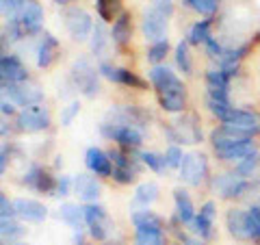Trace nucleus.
Listing matches in <instances>:
<instances>
[{
    "label": "nucleus",
    "instance_id": "nucleus-28",
    "mask_svg": "<svg viewBox=\"0 0 260 245\" xmlns=\"http://www.w3.org/2000/svg\"><path fill=\"white\" fill-rule=\"evenodd\" d=\"M156 198H158V185L156 182H141L135 191V204H139L143 208H148L152 202H156Z\"/></svg>",
    "mask_w": 260,
    "mask_h": 245
},
{
    "label": "nucleus",
    "instance_id": "nucleus-11",
    "mask_svg": "<svg viewBox=\"0 0 260 245\" xmlns=\"http://www.w3.org/2000/svg\"><path fill=\"white\" fill-rule=\"evenodd\" d=\"M249 139L251 137L241 135V133H237V130L228 128L223 124L210 133V143H213V150L217 152V157L219 154H223V152H228V150H232V148H237V145H241V143L249 141Z\"/></svg>",
    "mask_w": 260,
    "mask_h": 245
},
{
    "label": "nucleus",
    "instance_id": "nucleus-2",
    "mask_svg": "<svg viewBox=\"0 0 260 245\" xmlns=\"http://www.w3.org/2000/svg\"><path fill=\"white\" fill-rule=\"evenodd\" d=\"M221 124L237 130L241 135H245V137H256V135H260V113L245 111V109H232L221 119Z\"/></svg>",
    "mask_w": 260,
    "mask_h": 245
},
{
    "label": "nucleus",
    "instance_id": "nucleus-30",
    "mask_svg": "<svg viewBox=\"0 0 260 245\" xmlns=\"http://www.w3.org/2000/svg\"><path fill=\"white\" fill-rule=\"evenodd\" d=\"M258 165H260V152L256 150L254 154H249V157H245L243 161L237 163V174L247 180L249 176H254V171L258 169Z\"/></svg>",
    "mask_w": 260,
    "mask_h": 245
},
{
    "label": "nucleus",
    "instance_id": "nucleus-4",
    "mask_svg": "<svg viewBox=\"0 0 260 245\" xmlns=\"http://www.w3.org/2000/svg\"><path fill=\"white\" fill-rule=\"evenodd\" d=\"M100 133L111 139V141H117L121 148H139L143 141V135L137 126H128V124H111V121H104L100 124Z\"/></svg>",
    "mask_w": 260,
    "mask_h": 245
},
{
    "label": "nucleus",
    "instance_id": "nucleus-17",
    "mask_svg": "<svg viewBox=\"0 0 260 245\" xmlns=\"http://www.w3.org/2000/svg\"><path fill=\"white\" fill-rule=\"evenodd\" d=\"M206 107L213 115H217V119H223L234 109L228 89H208V87H206Z\"/></svg>",
    "mask_w": 260,
    "mask_h": 245
},
{
    "label": "nucleus",
    "instance_id": "nucleus-14",
    "mask_svg": "<svg viewBox=\"0 0 260 245\" xmlns=\"http://www.w3.org/2000/svg\"><path fill=\"white\" fill-rule=\"evenodd\" d=\"M98 72H100L104 78H109L111 83L126 85V87H135V89H145L143 80L137 76V74H133L130 70H126V68H115V65H111V63H100Z\"/></svg>",
    "mask_w": 260,
    "mask_h": 245
},
{
    "label": "nucleus",
    "instance_id": "nucleus-34",
    "mask_svg": "<svg viewBox=\"0 0 260 245\" xmlns=\"http://www.w3.org/2000/svg\"><path fill=\"white\" fill-rule=\"evenodd\" d=\"M176 65L180 68L182 74H191L193 65H191V56H189V42H180L176 46Z\"/></svg>",
    "mask_w": 260,
    "mask_h": 245
},
{
    "label": "nucleus",
    "instance_id": "nucleus-39",
    "mask_svg": "<svg viewBox=\"0 0 260 245\" xmlns=\"http://www.w3.org/2000/svg\"><path fill=\"white\" fill-rule=\"evenodd\" d=\"M247 224L251 239H260V202L251 204V208L247 210Z\"/></svg>",
    "mask_w": 260,
    "mask_h": 245
},
{
    "label": "nucleus",
    "instance_id": "nucleus-32",
    "mask_svg": "<svg viewBox=\"0 0 260 245\" xmlns=\"http://www.w3.org/2000/svg\"><path fill=\"white\" fill-rule=\"evenodd\" d=\"M230 78L225 72L219 68V70H208L206 72V87L208 89H230Z\"/></svg>",
    "mask_w": 260,
    "mask_h": 245
},
{
    "label": "nucleus",
    "instance_id": "nucleus-40",
    "mask_svg": "<svg viewBox=\"0 0 260 245\" xmlns=\"http://www.w3.org/2000/svg\"><path fill=\"white\" fill-rule=\"evenodd\" d=\"M167 52H169V42H167V39H162V42H156V44L150 46L148 59H150L152 63H160L162 59H165Z\"/></svg>",
    "mask_w": 260,
    "mask_h": 245
},
{
    "label": "nucleus",
    "instance_id": "nucleus-3",
    "mask_svg": "<svg viewBox=\"0 0 260 245\" xmlns=\"http://www.w3.org/2000/svg\"><path fill=\"white\" fill-rule=\"evenodd\" d=\"M63 24L72 35V39H76V42H85L89 37V33H93L91 15H89L85 9H80V7H70V9H65Z\"/></svg>",
    "mask_w": 260,
    "mask_h": 245
},
{
    "label": "nucleus",
    "instance_id": "nucleus-46",
    "mask_svg": "<svg viewBox=\"0 0 260 245\" xmlns=\"http://www.w3.org/2000/svg\"><path fill=\"white\" fill-rule=\"evenodd\" d=\"M152 9L158 11L160 15H165V18H172V15H174V3H172V0H154Z\"/></svg>",
    "mask_w": 260,
    "mask_h": 245
},
{
    "label": "nucleus",
    "instance_id": "nucleus-18",
    "mask_svg": "<svg viewBox=\"0 0 260 245\" xmlns=\"http://www.w3.org/2000/svg\"><path fill=\"white\" fill-rule=\"evenodd\" d=\"M20 24L26 35H35V33L42 30V24H44V9L39 7L37 3H26L24 9L18 13Z\"/></svg>",
    "mask_w": 260,
    "mask_h": 245
},
{
    "label": "nucleus",
    "instance_id": "nucleus-44",
    "mask_svg": "<svg viewBox=\"0 0 260 245\" xmlns=\"http://www.w3.org/2000/svg\"><path fill=\"white\" fill-rule=\"evenodd\" d=\"M13 215H18V213H15V202H11L3 193V195H0V217H3V219H13Z\"/></svg>",
    "mask_w": 260,
    "mask_h": 245
},
{
    "label": "nucleus",
    "instance_id": "nucleus-19",
    "mask_svg": "<svg viewBox=\"0 0 260 245\" xmlns=\"http://www.w3.org/2000/svg\"><path fill=\"white\" fill-rule=\"evenodd\" d=\"M24 185L30 187V189H35V191H44V193H54L56 191V180L39 165H32L26 171V176H24Z\"/></svg>",
    "mask_w": 260,
    "mask_h": 245
},
{
    "label": "nucleus",
    "instance_id": "nucleus-33",
    "mask_svg": "<svg viewBox=\"0 0 260 245\" xmlns=\"http://www.w3.org/2000/svg\"><path fill=\"white\" fill-rule=\"evenodd\" d=\"M107 44H109L107 30H104L102 24H95V26H93V33H91V50H93V54L102 56V54H104V48H107Z\"/></svg>",
    "mask_w": 260,
    "mask_h": 245
},
{
    "label": "nucleus",
    "instance_id": "nucleus-7",
    "mask_svg": "<svg viewBox=\"0 0 260 245\" xmlns=\"http://www.w3.org/2000/svg\"><path fill=\"white\" fill-rule=\"evenodd\" d=\"M3 91L5 96H9V100L13 104H20V107H35L44 100V94L42 89L32 83H13V85H3Z\"/></svg>",
    "mask_w": 260,
    "mask_h": 245
},
{
    "label": "nucleus",
    "instance_id": "nucleus-26",
    "mask_svg": "<svg viewBox=\"0 0 260 245\" xmlns=\"http://www.w3.org/2000/svg\"><path fill=\"white\" fill-rule=\"evenodd\" d=\"M130 35H133V26H130V13H119L117 20L113 22L111 28V39L115 46H126L130 42Z\"/></svg>",
    "mask_w": 260,
    "mask_h": 245
},
{
    "label": "nucleus",
    "instance_id": "nucleus-31",
    "mask_svg": "<svg viewBox=\"0 0 260 245\" xmlns=\"http://www.w3.org/2000/svg\"><path fill=\"white\" fill-rule=\"evenodd\" d=\"M83 213H85V222L87 226H95V224H109V219H107V210H104L100 204H87V206L83 208Z\"/></svg>",
    "mask_w": 260,
    "mask_h": 245
},
{
    "label": "nucleus",
    "instance_id": "nucleus-45",
    "mask_svg": "<svg viewBox=\"0 0 260 245\" xmlns=\"http://www.w3.org/2000/svg\"><path fill=\"white\" fill-rule=\"evenodd\" d=\"M78 111H80V104H78V102H70L68 107L61 111V124H63V126H70L72 119L78 115Z\"/></svg>",
    "mask_w": 260,
    "mask_h": 245
},
{
    "label": "nucleus",
    "instance_id": "nucleus-5",
    "mask_svg": "<svg viewBox=\"0 0 260 245\" xmlns=\"http://www.w3.org/2000/svg\"><path fill=\"white\" fill-rule=\"evenodd\" d=\"M15 124H18L20 133H39V130H46L50 126V113H48L42 104L26 107L18 113Z\"/></svg>",
    "mask_w": 260,
    "mask_h": 245
},
{
    "label": "nucleus",
    "instance_id": "nucleus-47",
    "mask_svg": "<svg viewBox=\"0 0 260 245\" xmlns=\"http://www.w3.org/2000/svg\"><path fill=\"white\" fill-rule=\"evenodd\" d=\"M24 5H26V0H3V11L9 15V18H13L15 13L24 9Z\"/></svg>",
    "mask_w": 260,
    "mask_h": 245
},
{
    "label": "nucleus",
    "instance_id": "nucleus-35",
    "mask_svg": "<svg viewBox=\"0 0 260 245\" xmlns=\"http://www.w3.org/2000/svg\"><path fill=\"white\" fill-rule=\"evenodd\" d=\"M121 7V0H98V15L104 22H111L117 15Z\"/></svg>",
    "mask_w": 260,
    "mask_h": 245
},
{
    "label": "nucleus",
    "instance_id": "nucleus-25",
    "mask_svg": "<svg viewBox=\"0 0 260 245\" xmlns=\"http://www.w3.org/2000/svg\"><path fill=\"white\" fill-rule=\"evenodd\" d=\"M133 224L137 230H156L162 232V219L150 208H141L133 213Z\"/></svg>",
    "mask_w": 260,
    "mask_h": 245
},
{
    "label": "nucleus",
    "instance_id": "nucleus-42",
    "mask_svg": "<svg viewBox=\"0 0 260 245\" xmlns=\"http://www.w3.org/2000/svg\"><path fill=\"white\" fill-rule=\"evenodd\" d=\"M3 228H0V232H3L5 239H15V236H20L24 232V228L18 224V222H13V219H3V224H0Z\"/></svg>",
    "mask_w": 260,
    "mask_h": 245
},
{
    "label": "nucleus",
    "instance_id": "nucleus-49",
    "mask_svg": "<svg viewBox=\"0 0 260 245\" xmlns=\"http://www.w3.org/2000/svg\"><path fill=\"white\" fill-rule=\"evenodd\" d=\"M206 48H208V54H210V56H215V59H221V56H223V52H225L223 48L219 46V44L215 42L213 37H210L208 42H206Z\"/></svg>",
    "mask_w": 260,
    "mask_h": 245
},
{
    "label": "nucleus",
    "instance_id": "nucleus-43",
    "mask_svg": "<svg viewBox=\"0 0 260 245\" xmlns=\"http://www.w3.org/2000/svg\"><path fill=\"white\" fill-rule=\"evenodd\" d=\"M182 159H184L182 150L178 148V145H169L167 152H165V161H167V165H169V167L180 169V165H182Z\"/></svg>",
    "mask_w": 260,
    "mask_h": 245
},
{
    "label": "nucleus",
    "instance_id": "nucleus-15",
    "mask_svg": "<svg viewBox=\"0 0 260 245\" xmlns=\"http://www.w3.org/2000/svg\"><path fill=\"white\" fill-rule=\"evenodd\" d=\"M215 202H206L202 204L200 213L193 217V222L189 224L191 226V232L198 234L200 239H210L213 236V219H215Z\"/></svg>",
    "mask_w": 260,
    "mask_h": 245
},
{
    "label": "nucleus",
    "instance_id": "nucleus-23",
    "mask_svg": "<svg viewBox=\"0 0 260 245\" xmlns=\"http://www.w3.org/2000/svg\"><path fill=\"white\" fill-rule=\"evenodd\" d=\"M56 54H59V39L50 35V33H44L37 46V68L44 70L48 65H52Z\"/></svg>",
    "mask_w": 260,
    "mask_h": 245
},
{
    "label": "nucleus",
    "instance_id": "nucleus-13",
    "mask_svg": "<svg viewBox=\"0 0 260 245\" xmlns=\"http://www.w3.org/2000/svg\"><path fill=\"white\" fill-rule=\"evenodd\" d=\"M167 20L169 18L160 15L158 11H154L150 7V9L143 13V20H141V30H143L145 39H150L152 44L167 39Z\"/></svg>",
    "mask_w": 260,
    "mask_h": 245
},
{
    "label": "nucleus",
    "instance_id": "nucleus-37",
    "mask_svg": "<svg viewBox=\"0 0 260 245\" xmlns=\"http://www.w3.org/2000/svg\"><path fill=\"white\" fill-rule=\"evenodd\" d=\"M135 245H165V236L156 230H137Z\"/></svg>",
    "mask_w": 260,
    "mask_h": 245
},
{
    "label": "nucleus",
    "instance_id": "nucleus-50",
    "mask_svg": "<svg viewBox=\"0 0 260 245\" xmlns=\"http://www.w3.org/2000/svg\"><path fill=\"white\" fill-rule=\"evenodd\" d=\"M0 111H3V115H13L15 113V107H13V102L11 100H3V104H0Z\"/></svg>",
    "mask_w": 260,
    "mask_h": 245
},
{
    "label": "nucleus",
    "instance_id": "nucleus-53",
    "mask_svg": "<svg viewBox=\"0 0 260 245\" xmlns=\"http://www.w3.org/2000/svg\"><path fill=\"white\" fill-rule=\"evenodd\" d=\"M54 3H59V5H65V3H70V0H54Z\"/></svg>",
    "mask_w": 260,
    "mask_h": 245
},
{
    "label": "nucleus",
    "instance_id": "nucleus-29",
    "mask_svg": "<svg viewBox=\"0 0 260 245\" xmlns=\"http://www.w3.org/2000/svg\"><path fill=\"white\" fill-rule=\"evenodd\" d=\"M210 39V20H200L189 28V44H206Z\"/></svg>",
    "mask_w": 260,
    "mask_h": 245
},
{
    "label": "nucleus",
    "instance_id": "nucleus-16",
    "mask_svg": "<svg viewBox=\"0 0 260 245\" xmlns=\"http://www.w3.org/2000/svg\"><path fill=\"white\" fill-rule=\"evenodd\" d=\"M85 165L95 176H102V178L113 176V161H111V157L104 150L95 148V145L85 152Z\"/></svg>",
    "mask_w": 260,
    "mask_h": 245
},
{
    "label": "nucleus",
    "instance_id": "nucleus-41",
    "mask_svg": "<svg viewBox=\"0 0 260 245\" xmlns=\"http://www.w3.org/2000/svg\"><path fill=\"white\" fill-rule=\"evenodd\" d=\"M113 178L119 185H130L137 178V167H113Z\"/></svg>",
    "mask_w": 260,
    "mask_h": 245
},
{
    "label": "nucleus",
    "instance_id": "nucleus-10",
    "mask_svg": "<svg viewBox=\"0 0 260 245\" xmlns=\"http://www.w3.org/2000/svg\"><path fill=\"white\" fill-rule=\"evenodd\" d=\"M169 135L176 143H198L202 141V130H200V121L195 117V113H189L182 119L174 121V128L169 130Z\"/></svg>",
    "mask_w": 260,
    "mask_h": 245
},
{
    "label": "nucleus",
    "instance_id": "nucleus-1",
    "mask_svg": "<svg viewBox=\"0 0 260 245\" xmlns=\"http://www.w3.org/2000/svg\"><path fill=\"white\" fill-rule=\"evenodd\" d=\"M148 76L158 94L160 109L167 113H180L186 102V89L182 80L176 76V72H172L167 65H154Z\"/></svg>",
    "mask_w": 260,
    "mask_h": 245
},
{
    "label": "nucleus",
    "instance_id": "nucleus-12",
    "mask_svg": "<svg viewBox=\"0 0 260 245\" xmlns=\"http://www.w3.org/2000/svg\"><path fill=\"white\" fill-rule=\"evenodd\" d=\"M0 78H3V85L26 83V80H28V72H26L24 63L18 59V56L5 52L3 56H0Z\"/></svg>",
    "mask_w": 260,
    "mask_h": 245
},
{
    "label": "nucleus",
    "instance_id": "nucleus-48",
    "mask_svg": "<svg viewBox=\"0 0 260 245\" xmlns=\"http://www.w3.org/2000/svg\"><path fill=\"white\" fill-rule=\"evenodd\" d=\"M70 187H74V180H70L68 176L56 178V191H54V195H68L70 193Z\"/></svg>",
    "mask_w": 260,
    "mask_h": 245
},
{
    "label": "nucleus",
    "instance_id": "nucleus-51",
    "mask_svg": "<svg viewBox=\"0 0 260 245\" xmlns=\"http://www.w3.org/2000/svg\"><path fill=\"white\" fill-rule=\"evenodd\" d=\"M7 169V148L0 150V171Z\"/></svg>",
    "mask_w": 260,
    "mask_h": 245
},
{
    "label": "nucleus",
    "instance_id": "nucleus-38",
    "mask_svg": "<svg viewBox=\"0 0 260 245\" xmlns=\"http://www.w3.org/2000/svg\"><path fill=\"white\" fill-rule=\"evenodd\" d=\"M184 5L202 15H213L219 7V0H184Z\"/></svg>",
    "mask_w": 260,
    "mask_h": 245
},
{
    "label": "nucleus",
    "instance_id": "nucleus-27",
    "mask_svg": "<svg viewBox=\"0 0 260 245\" xmlns=\"http://www.w3.org/2000/svg\"><path fill=\"white\" fill-rule=\"evenodd\" d=\"M59 217L63 219L65 224H70L74 230H80L83 228L85 222V213H83V208H78L76 204H63L61 210H59Z\"/></svg>",
    "mask_w": 260,
    "mask_h": 245
},
{
    "label": "nucleus",
    "instance_id": "nucleus-36",
    "mask_svg": "<svg viewBox=\"0 0 260 245\" xmlns=\"http://www.w3.org/2000/svg\"><path fill=\"white\" fill-rule=\"evenodd\" d=\"M141 161L148 165L152 171H156V174H162L169 165L165 161V154H156V152H141Z\"/></svg>",
    "mask_w": 260,
    "mask_h": 245
},
{
    "label": "nucleus",
    "instance_id": "nucleus-52",
    "mask_svg": "<svg viewBox=\"0 0 260 245\" xmlns=\"http://www.w3.org/2000/svg\"><path fill=\"white\" fill-rule=\"evenodd\" d=\"M180 239H182L184 245H204V243H200V241H195V239H189V236H184V234H180Z\"/></svg>",
    "mask_w": 260,
    "mask_h": 245
},
{
    "label": "nucleus",
    "instance_id": "nucleus-6",
    "mask_svg": "<svg viewBox=\"0 0 260 245\" xmlns=\"http://www.w3.org/2000/svg\"><path fill=\"white\" fill-rule=\"evenodd\" d=\"M72 78H74L76 89L87 98H93L98 94V89H100V85H98V72L91 68V63L87 59H78L74 63V68H72Z\"/></svg>",
    "mask_w": 260,
    "mask_h": 245
},
{
    "label": "nucleus",
    "instance_id": "nucleus-8",
    "mask_svg": "<svg viewBox=\"0 0 260 245\" xmlns=\"http://www.w3.org/2000/svg\"><path fill=\"white\" fill-rule=\"evenodd\" d=\"M206 174H208V161L204 154H198V152L184 154L182 165H180V178L186 185L198 187L206 178Z\"/></svg>",
    "mask_w": 260,
    "mask_h": 245
},
{
    "label": "nucleus",
    "instance_id": "nucleus-20",
    "mask_svg": "<svg viewBox=\"0 0 260 245\" xmlns=\"http://www.w3.org/2000/svg\"><path fill=\"white\" fill-rule=\"evenodd\" d=\"M15 213H18V217H22L24 222L39 224V222H44V219H46L48 208L44 206L42 202H37V200L20 198V200H15Z\"/></svg>",
    "mask_w": 260,
    "mask_h": 245
},
{
    "label": "nucleus",
    "instance_id": "nucleus-54",
    "mask_svg": "<svg viewBox=\"0 0 260 245\" xmlns=\"http://www.w3.org/2000/svg\"><path fill=\"white\" fill-rule=\"evenodd\" d=\"M9 245H26V243H9Z\"/></svg>",
    "mask_w": 260,
    "mask_h": 245
},
{
    "label": "nucleus",
    "instance_id": "nucleus-24",
    "mask_svg": "<svg viewBox=\"0 0 260 245\" xmlns=\"http://www.w3.org/2000/svg\"><path fill=\"white\" fill-rule=\"evenodd\" d=\"M174 206H176L178 222H182V224H191L193 217L198 215L195 213V208H193V202L189 198V193H186L184 189H176L174 191Z\"/></svg>",
    "mask_w": 260,
    "mask_h": 245
},
{
    "label": "nucleus",
    "instance_id": "nucleus-9",
    "mask_svg": "<svg viewBox=\"0 0 260 245\" xmlns=\"http://www.w3.org/2000/svg\"><path fill=\"white\" fill-rule=\"evenodd\" d=\"M213 189L223 200H232V198L245 195L249 191V182L245 178H241L239 174H219L213 178Z\"/></svg>",
    "mask_w": 260,
    "mask_h": 245
},
{
    "label": "nucleus",
    "instance_id": "nucleus-22",
    "mask_svg": "<svg viewBox=\"0 0 260 245\" xmlns=\"http://www.w3.org/2000/svg\"><path fill=\"white\" fill-rule=\"evenodd\" d=\"M74 193H76L83 202L93 204L98 198H100V182L95 180V176L78 174V176L74 178Z\"/></svg>",
    "mask_w": 260,
    "mask_h": 245
},
{
    "label": "nucleus",
    "instance_id": "nucleus-21",
    "mask_svg": "<svg viewBox=\"0 0 260 245\" xmlns=\"http://www.w3.org/2000/svg\"><path fill=\"white\" fill-rule=\"evenodd\" d=\"M225 224H228V230H230V234L234 236V239H241V241H249L251 239L249 224H247V210H241V208L228 210Z\"/></svg>",
    "mask_w": 260,
    "mask_h": 245
}]
</instances>
